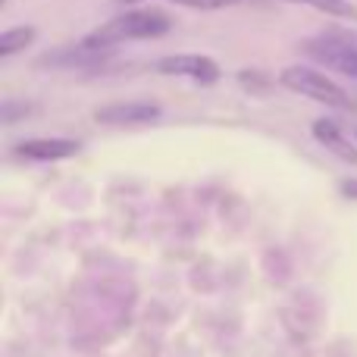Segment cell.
Instances as JSON below:
<instances>
[{
	"mask_svg": "<svg viewBox=\"0 0 357 357\" xmlns=\"http://www.w3.org/2000/svg\"><path fill=\"white\" fill-rule=\"evenodd\" d=\"M314 138H317V142H320L326 151H333L339 160L357 163V144L345 135V132L339 129V126L333 123V119H317V123H314Z\"/></svg>",
	"mask_w": 357,
	"mask_h": 357,
	"instance_id": "cell-7",
	"label": "cell"
},
{
	"mask_svg": "<svg viewBox=\"0 0 357 357\" xmlns=\"http://www.w3.org/2000/svg\"><path fill=\"white\" fill-rule=\"evenodd\" d=\"M38 31L31 29V25H19V29H6L3 35H0V56H13L19 54L22 47H29L31 41H35Z\"/></svg>",
	"mask_w": 357,
	"mask_h": 357,
	"instance_id": "cell-9",
	"label": "cell"
},
{
	"mask_svg": "<svg viewBox=\"0 0 357 357\" xmlns=\"http://www.w3.org/2000/svg\"><path fill=\"white\" fill-rule=\"evenodd\" d=\"M82 144L73 142V138H29L16 148L19 157L25 160H38V163H54V160H69V157L79 154Z\"/></svg>",
	"mask_w": 357,
	"mask_h": 357,
	"instance_id": "cell-6",
	"label": "cell"
},
{
	"mask_svg": "<svg viewBox=\"0 0 357 357\" xmlns=\"http://www.w3.org/2000/svg\"><path fill=\"white\" fill-rule=\"evenodd\" d=\"M173 29V19L167 16L163 10H126L119 16H113L110 22H100L91 35L82 41V47L88 50H107L116 47V44L126 41H144V38H160Z\"/></svg>",
	"mask_w": 357,
	"mask_h": 357,
	"instance_id": "cell-1",
	"label": "cell"
},
{
	"mask_svg": "<svg viewBox=\"0 0 357 357\" xmlns=\"http://www.w3.org/2000/svg\"><path fill=\"white\" fill-rule=\"evenodd\" d=\"M301 50L310 60L320 63V66H326L329 73H342V75L357 79V44L345 41V38L317 35V38L301 41Z\"/></svg>",
	"mask_w": 357,
	"mask_h": 357,
	"instance_id": "cell-3",
	"label": "cell"
},
{
	"mask_svg": "<svg viewBox=\"0 0 357 357\" xmlns=\"http://www.w3.org/2000/svg\"><path fill=\"white\" fill-rule=\"evenodd\" d=\"M157 73L160 75H178V79H191V82H201V85H213L220 82L222 69L213 56H204V54H169L157 60Z\"/></svg>",
	"mask_w": 357,
	"mask_h": 357,
	"instance_id": "cell-4",
	"label": "cell"
},
{
	"mask_svg": "<svg viewBox=\"0 0 357 357\" xmlns=\"http://www.w3.org/2000/svg\"><path fill=\"white\" fill-rule=\"evenodd\" d=\"M116 3H138V0H116Z\"/></svg>",
	"mask_w": 357,
	"mask_h": 357,
	"instance_id": "cell-11",
	"label": "cell"
},
{
	"mask_svg": "<svg viewBox=\"0 0 357 357\" xmlns=\"http://www.w3.org/2000/svg\"><path fill=\"white\" fill-rule=\"evenodd\" d=\"M342 191L345 195H357V182H342Z\"/></svg>",
	"mask_w": 357,
	"mask_h": 357,
	"instance_id": "cell-10",
	"label": "cell"
},
{
	"mask_svg": "<svg viewBox=\"0 0 357 357\" xmlns=\"http://www.w3.org/2000/svg\"><path fill=\"white\" fill-rule=\"evenodd\" d=\"M279 85L301 94V98L317 100V104L333 107V110H357L351 94L317 66H285L279 73Z\"/></svg>",
	"mask_w": 357,
	"mask_h": 357,
	"instance_id": "cell-2",
	"label": "cell"
},
{
	"mask_svg": "<svg viewBox=\"0 0 357 357\" xmlns=\"http://www.w3.org/2000/svg\"><path fill=\"white\" fill-rule=\"evenodd\" d=\"M160 116V104L154 100H116L94 110V119L104 126H142Z\"/></svg>",
	"mask_w": 357,
	"mask_h": 357,
	"instance_id": "cell-5",
	"label": "cell"
},
{
	"mask_svg": "<svg viewBox=\"0 0 357 357\" xmlns=\"http://www.w3.org/2000/svg\"><path fill=\"white\" fill-rule=\"evenodd\" d=\"M285 3H301V6H310V10H317V13H326V16L354 19L357 22V6L348 3V0H285Z\"/></svg>",
	"mask_w": 357,
	"mask_h": 357,
	"instance_id": "cell-8",
	"label": "cell"
}]
</instances>
